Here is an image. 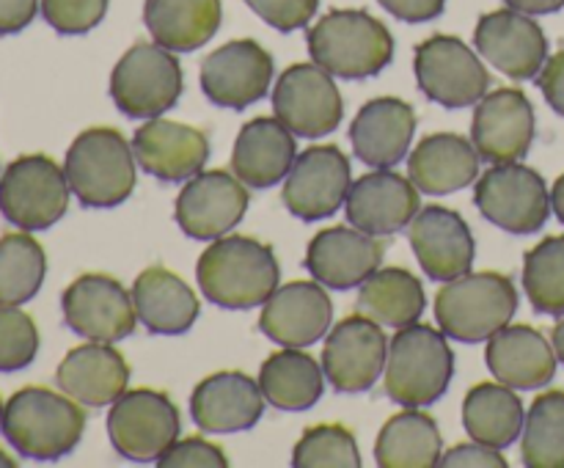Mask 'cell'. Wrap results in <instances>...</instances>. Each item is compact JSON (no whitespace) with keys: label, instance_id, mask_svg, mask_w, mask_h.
Wrapping results in <instances>:
<instances>
[{"label":"cell","instance_id":"7402d4cb","mask_svg":"<svg viewBox=\"0 0 564 468\" xmlns=\"http://www.w3.org/2000/svg\"><path fill=\"white\" fill-rule=\"evenodd\" d=\"M383 253L386 246L378 237L356 226H330L312 237L303 264L328 290H350L380 270Z\"/></svg>","mask_w":564,"mask_h":468},{"label":"cell","instance_id":"8fae6325","mask_svg":"<svg viewBox=\"0 0 564 468\" xmlns=\"http://www.w3.org/2000/svg\"><path fill=\"white\" fill-rule=\"evenodd\" d=\"M413 72L424 97L444 108L477 105L490 86V75L479 55L449 33H438L416 44Z\"/></svg>","mask_w":564,"mask_h":468},{"label":"cell","instance_id":"484cf974","mask_svg":"<svg viewBox=\"0 0 564 468\" xmlns=\"http://www.w3.org/2000/svg\"><path fill=\"white\" fill-rule=\"evenodd\" d=\"M416 132V110L397 97L364 105L350 124L352 152L369 168H394L408 154Z\"/></svg>","mask_w":564,"mask_h":468},{"label":"cell","instance_id":"44dd1931","mask_svg":"<svg viewBox=\"0 0 564 468\" xmlns=\"http://www.w3.org/2000/svg\"><path fill=\"white\" fill-rule=\"evenodd\" d=\"M419 209H422L419 187L413 185L411 176H402L389 168L372 171L352 182L345 202V215L350 226L372 237L397 235L416 218Z\"/></svg>","mask_w":564,"mask_h":468},{"label":"cell","instance_id":"603a6c76","mask_svg":"<svg viewBox=\"0 0 564 468\" xmlns=\"http://www.w3.org/2000/svg\"><path fill=\"white\" fill-rule=\"evenodd\" d=\"M334 319V303L319 281H290L268 297L259 330L281 347H308L323 339Z\"/></svg>","mask_w":564,"mask_h":468},{"label":"cell","instance_id":"e575fe53","mask_svg":"<svg viewBox=\"0 0 564 468\" xmlns=\"http://www.w3.org/2000/svg\"><path fill=\"white\" fill-rule=\"evenodd\" d=\"M523 422L521 396L505 383H477L463 400V427L479 444L507 449L523 433Z\"/></svg>","mask_w":564,"mask_h":468},{"label":"cell","instance_id":"4316f807","mask_svg":"<svg viewBox=\"0 0 564 468\" xmlns=\"http://www.w3.org/2000/svg\"><path fill=\"white\" fill-rule=\"evenodd\" d=\"M485 361L499 383L518 391L543 389L556 374V350L532 325H505L488 339Z\"/></svg>","mask_w":564,"mask_h":468},{"label":"cell","instance_id":"2e32d148","mask_svg":"<svg viewBox=\"0 0 564 468\" xmlns=\"http://www.w3.org/2000/svg\"><path fill=\"white\" fill-rule=\"evenodd\" d=\"M229 171H198L176 196L174 218L193 240H218L229 235L248 213V191Z\"/></svg>","mask_w":564,"mask_h":468},{"label":"cell","instance_id":"8992f818","mask_svg":"<svg viewBox=\"0 0 564 468\" xmlns=\"http://www.w3.org/2000/svg\"><path fill=\"white\" fill-rule=\"evenodd\" d=\"M518 312V290L507 275L482 270L446 281L435 295V323L463 345L488 341Z\"/></svg>","mask_w":564,"mask_h":468},{"label":"cell","instance_id":"e0dca14e","mask_svg":"<svg viewBox=\"0 0 564 468\" xmlns=\"http://www.w3.org/2000/svg\"><path fill=\"white\" fill-rule=\"evenodd\" d=\"M273 80V58L253 39H235L202 61V91L220 108L242 110L259 102Z\"/></svg>","mask_w":564,"mask_h":468},{"label":"cell","instance_id":"7bdbcfd3","mask_svg":"<svg viewBox=\"0 0 564 468\" xmlns=\"http://www.w3.org/2000/svg\"><path fill=\"white\" fill-rule=\"evenodd\" d=\"M160 468H226L224 449L204 438H176L169 449L163 451V457L158 460Z\"/></svg>","mask_w":564,"mask_h":468},{"label":"cell","instance_id":"277c9868","mask_svg":"<svg viewBox=\"0 0 564 468\" xmlns=\"http://www.w3.org/2000/svg\"><path fill=\"white\" fill-rule=\"evenodd\" d=\"M455 374V352L446 334L433 325L413 323L389 341L386 394L402 407L435 405Z\"/></svg>","mask_w":564,"mask_h":468},{"label":"cell","instance_id":"d590c367","mask_svg":"<svg viewBox=\"0 0 564 468\" xmlns=\"http://www.w3.org/2000/svg\"><path fill=\"white\" fill-rule=\"evenodd\" d=\"M358 314L386 325V328H408L419 323L427 306L424 286L411 270L383 268L375 270L358 292Z\"/></svg>","mask_w":564,"mask_h":468},{"label":"cell","instance_id":"816d5d0a","mask_svg":"<svg viewBox=\"0 0 564 468\" xmlns=\"http://www.w3.org/2000/svg\"><path fill=\"white\" fill-rule=\"evenodd\" d=\"M551 345H554L556 350V358L564 363V319L554 325V334H551Z\"/></svg>","mask_w":564,"mask_h":468},{"label":"cell","instance_id":"6da1fadb","mask_svg":"<svg viewBox=\"0 0 564 468\" xmlns=\"http://www.w3.org/2000/svg\"><path fill=\"white\" fill-rule=\"evenodd\" d=\"M202 295L220 308H253L279 290L281 268L273 248L257 237L224 235L198 257Z\"/></svg>","mask_w":564,"mask_h":468},{"label":"cell","instance_id":"f35d334b","mask_svg":"<svg viewBox=\"0 0 564 468\" xmlns=\"http://www.w3.org/2000/svg\"><path fill=\"white\" fill-rule=\"evenodd\" d=\"M523 290L534 312L564 317V235L545 237L523 257Z\"/></svg>","mask_w":564,"mask_h":468},{"label":"cell","instance_id":"ba28073f","mask_svg":"<svg viewBox=\"0 0 564 468\" xmlns=\"http://www.w3.org/2000/svg\"><path fill=\"white\" fill-rule=\"evenodd\" d=\"M180 58L158 42H138L127 50L110 75V99L130 119H154L182 97Z\"/></svg>","mask_w":564,"mask_h":468},{"label":"cell","instance_id":"9a60e30c","mask_svg":"<svg viewBox=\"0 0 564 468\" xmlns=\"http://www.w3.org/2000/svg\"><path fill=\"white\" fill-rule=\"evenodd\" d=\"M352 185V168L339 146H308L286 174L284 207L301 220H323L339 213Z\"/></svg>","mask_w":564,"mask_h":468},{"label":"cell","instance_id":"74e56055","mask_svg":"<svg viewBox=\"0 0 564 468\" xmlns=\"http://www.w3.org/2000/svg\"><path fill=\"white\" fill-rule=\"evenodd\" d=\"M521 460L529 468H564V391H543L523 422Z\"/></svg>","mask_w":564,"mask_h":468},{"label":"cell","instance_id":"f6af8a7d","mask_svg":"<svg viewBox=\"0 0 564 468\" xmlns=\"http://www.w3.org/2000/svg\"><path fill=\"white\" fill-rule=\"evenodd\" d=\"M438 466H444V468H460V466L507 468V460H505V455H499V449H496V446L471 440V444H460V446H455V449L446 451V455H441Z\"/></svg>","mask_w":564,"mask_h":468},{"label":"cell","instance_id":"db71d44e","mask_svg":"<svg viewBox=\"0 0 564 468\" xmlns=\"http://www.w3.org/2000/svg\"><path fill=\"white\" fill-rule=\"evenodd\" d=\"M3 407H6L3 400H0V424H3Z\"/></svg>","mask_w":564,"mask_h":468},{"label":"cell","instance_id":"4fadbf2b","mask_svg":"<svg viewBox=\"0 0 564 468\" xmlns=\"http://www.w3.org/2000/svg\"><path fill=\"white\" fill-rule=\"evenodd\" d=\"M275 119L301 138H323L341 124L345 105L334 75L319 64H292L273 88Z\"/></svg>","mask_w":564,"mask_h":468},{"label":"cell","instance_id":"d4e9b609","mask_svg":"<svg viewBox=\"0 0 564 468\" xmlns=\"http://www.w3.org/2000/svg\"><path fill=\"white\" fill-rule=\"evenodd\" d=\"M138 165L160 182H182L196 176L209 160V141L202 130L171 119H147L132 135Z\"/></svg>","mask_w":564,"mask_h":468},{"label":"cell","instance_id":"3957f363","mask_svg":"<svg viewBox=\"0 0 564 468\" xmlns=\"http://www.w3.org/2000/svg\"><path fill=\"white\" fill-rule=\"evenodd\" d=\"M308 55L341 80L380 75L394 58V36L364 9H334L308 31Z\"/></svg>","mask_w":564,"mask_h":468},{"label":"cell","instance_id":"11a10c76","mask_svg":"<svg viewBox=\"0 0 564 468\" xmlns=\"http://www.w3.org/2000/svg\"><path fill=\"white\" fill-rule=\"evenodd\" d=\"M0 176H3V174H0Z\"/></svg>","mask_w":564,"mask_h":468},{"label":"cell","instance_id":"681fc988","mask_svg":"<svg viewBox=\"0 0 564 468\" xmlns=\"http://www.w3.org/2000/svg\"><path fill=\"white\" fill-rule=\"evenodd\" d=\"M510 9L523 11V14H554L564 9V0H505Z\"/></svg>","mask_w":564,"mask_h":468},{"label":"cell","instance_id":"c3c4849f","mask_svg":"<svg viewBox=\"0 0 564 468\" xmlns=\"http://www.w3.org/2000/svg\"><path fill=\"white\" fill-rule=\"evenodd\" d=\"M39 11V0H0V36L25 31Z\"/></svg>","mask_w":564,"mask_h":468},{"label":"cell","instance_id":"f1b7e54d","mask_svg":"<svg viewBox=\"0 0 564 468\" xmlns=\"http://www.w3.org/2000/svg\"><path fill=\"white\" fill-rule=\"evenodd\" d=\"M297 157L295 132L279 119L259 116L242 124L231 152V171L253 191H268L290 174Z\"/></svg>","mask_w":564,"mask_h":468},{"label":"cell","instance_id":"7dc6e473","mask_svg":"<svg viewBox=\"0 0 564 468\" xmlns=\"http://www.w3.org/2000/svg\"><path fill=\"white\" fill-rule=\"evenodd\" d=\"M378 3L402 22H430L444 11L446 0H378Z\"/></svg>","mask_w":564,"mask_h":468},{"label":"cell","instance_id":"30bf717a","mask_svg":"<svg viewBox=\"0 0 564 468\" xmlns=\"http://www.w3.org/2000/svg\"><path fill=\"white\" fill-rule=\"evenodd\" d=\"M482 218L510 235H534L549 224L551 193L543 176L521 163H496L474 187Z\"/></svg>","mask_w":564,"mask_h":468},{"label":"cell","instance_id":"cb8c5ba5","mask_svg":"<svg viewBox=\"0 0 564 468\" xmlns=\"http://www.w3.org/2000/svg\"><path fill=\"white\" fill-rule=\"evenodd\" d=\"M264 394L246 372H218L204 378L191 394V416L202 433H246L262 418Z\"/></svg>","mask_w":564,"mask_h":468},{"label":"cell","instance_id":"83f0119b","mask_svg":"<svg viewBox=\"0 0 564 468\" xmlns=\"http://www.w3.org/2000/svg\"><path fill=\"white\" fill-rule=\"evenodd\" d=\"M64 394L86 407L113 405L130 385V367L110 341H88L64 356L55 372Z\"/></svg>","mask_w":564,"mask_h":468},{"label":"cell","instance_id":"4dcf8cb0","mask_svg":"<svg viewBox=\"0 0 564 468\" xmlns=\"http://www.w3.org/2000/svg\"><path fill=\"white\" fill-rule=\"evenodd\" d=\"M132 301H135L138 323L158 336L187 334L202 314L196 292L163 264L147 268L138 275L132 284Z\"/></svg>","mask_w":564,"mask_h":468},{"label":"cell","instance_id":"f546056e","mask_svg":"<svg viewBox=\"0 0 564 468\" xmlns=\"http://www.w3.org/2000/svg\"><path fill=\"white\" fill-rule=\"evenodd\" d=\"M479 174V152L457 132H435L419 141L408 157V176L430 196H449L471 185Z\"/></svg>","mask_w":564,"mask_h":468},{"label":"cell","instance_id":"f907efd6","mask_svg":"<svg viewBox=\"0 0 564 468\" xmlns=\"http://www.w3.org/2000/svg\"><path fill=\"white\" fill-rule=\"evenodd\" d=\"M551 209H554L556 218L564 224V174L554 182V187H551Z\"/></svg>","mask_w":564,"mask_h":468},{"label":"cell","instance_id":"5b68a950","mask_svg":"<svg viewBox=\"0 0 564 468\" xmlns=\"http://www.w3.org/2000/svg\"><path fill=\"white\" fill-rule=\"evenodd\" d=\"M135 152L113 127H91L66 152V179L83 207L110 209L130 198L135 187Z\"/></svg>","mask_w":564,"mask_h":468},{"label":"cell","instance_id":"ab89813d","mask_svg":"<svg viewBox=\"0 0 564 468\" xmlns=\"http://www.w3.org/2000/svg\"><path fill=\"white\" fill-rule=\"evenodd\" d=\"M295 468H358L361 451H358L356 435L341 424H317L306 429L303 438L292 451Z\"/></svg>","mask_w":564,"mask_h":468},{"label":"cell","instance_id":"9c48e42d","mask_svg":"<svg viewBox=\"0 0 564 468\" xmlns=\"http://www.w3.org/2000/svg\"><path fill=\"white\" fill-rule=\"evenodd\" d=\"M180 433V411L165 391L127 389L108 411V438L124 460L158 462Z\"/></svg>","mask_w":564,"mask_h":468},{"label":"cell","instance_id":"52a82bcc","mask_svg":"<svg viewBox=\"0 0 564 468\" xmlns=\"http://www.w3.org/2000/svg\"><path fill=\"white\" fill-rule=\"evenodd\" d=\"M66 171L47 154H22L0 176V213L22 231H44L69 207Z\"/></svg>","mask_w":564,"mask_h":468},{"label":"cell","instance_id":"d6a6232c","mask_svg":"<svg viewBox=\"0 0 564 468\" xmlns=\"http://www.w3.org/2000/svg\"><path fill=\"white\" fill-rule=\"evenodd\" d=\"M259 389L279 411H308L323 396L325 372L301 347H281L259 369Z\"/></svg>","mask_w":564,"mask_h":468},{"label":"cell","instance_id":"ee69618b","mask_svg":"<svg viewBox=\"0 0 564 468\" xmlns=\"http://www.w3.org/2000/svg\"><path fill=\"white\" fill-rule=\"evenodd\" d=\"M246 3L275 31L292 33L312 22L319 0H246Z\"/></svg>","mask_w":564,"mask_h":468},{"label":"cell","instance_id":"836d02e7","mask_svg":"<svg viewBox=\"0 0 564 468\" xmlns=\"http://www.w3.org/2000/svg\"><path fill=\"white\" fill-rule=\"evenodd\" d=\"M441 455L444 440L438 424L419 407L391 416L375 444V460L383 468H435Z\"/></svg>","mask_w":564,"mask_h":468},{"label":"cell","instance_id":"8d00e7d4","mask_svg":"<svg viewBox=\"0 0 564 468\" xmlns=\"http://www.w3.org/2000/svg\"><path fill=\"white\" fill-rule=\"evenodd\" d=\"M47 257L31 231L0 237V306H22L44 284Z\"/></svg>","mask_w":564,"mask_h":468},{"label":"cell","instance_id":"7c38bea8","mask_svg":"<svg viewBox=\"0 0 564 468\" xmlns=\"http://www.w3.org/2000/svg\"><path fill=\"white\" fill-rule=\"evenodd\" d=\"M64 323L88 341H121L135 330L138 312L130 290L113 275H77L61 295Z\"/></svg>","mask_w":564,"mask_h":468},{"label":"cell","instance_id":"d6986e66","mask_svg":"<svg viewBox=\"0 0 564 468\" xmlns=\"http://www.w3.org/2000/svg\"><path fill=\"white\" fill-rule=\"evenodd\" d=\"M534 141V108L521 88H499L474 105L471 143L488 163H518Z\"/></svg>","mask_w":564,"mask_h":468},{"label":"cell","instance_id":"ffe728a7","mask_svg":"<svg viewBox=\"0 0 564 468\" xmlns=\"http://www.w3.org/2000/svg\"><path fill=\"white\" fill-rule=\"evenodd\" d=\"M408 242L433 281H452L471 273L477 246L460 213L449 207H424L408 224Z\"/></svg>","mask_w":564,"mask_h":468},{"label":"cell","instance_id":"f5cc1de1","mask_svg":"<svg viewBox=\"0 0 564 468\" xmlns=\"http://www.w3.org/2000/svg\"><path fill=\"white\" fill-rule=\"evenodd\" d=\"M14 466H17L14 457H9L3 449H0V468H14Z\"/></svg>","mask_w":564,"mask_h":468},{"label":"cell","instance_id":"ac0fdd59","mask_svg":"<svg viewBox=\"0 0 564 468\" xmlns=\"http://www.w3.org/2000/svg\"><path fill=\"white\" fill-rule=\"evenodd\" d=\"M474 44L485 61L512 80H532L549 61V39L532 14L499 9L474 28Z\"/></svg>","mask_w":564,"mask_h":468},{"label":"cell","instance_id":"bcb514c9","mask_svg":"<svg viewBox=\"0 0 564 468\" xmlns=\"http://www.w3.org/2000/svg\"><path fill=\"white\" fill-rule=\"evenodd\" d=\"M538 86L543 91L545 102L564 119V50L545 61V66L538 75Z\"/></svg>","mask_w":564,"mask_h":468},{"label":"cell","instance_id":"1f68e13d","mask_svg":"<svg viewBox=\"0 0 564 468\" xmlns=\"http://www.w3.org/2000/svg\"><path fill=\"white\" fill-rule=\"evenodd\" d=\"M220 0H147L143 25L171 53L204 47L220 28Z\"/></svg>","mask_w":564,"mask_h":468},{"label":"cell","instance_id":"60d3db41","mask_svg":"<svg viewBox=\"0 0 564 468\" xmlns=\"http://www.w3.org/2000/svg\"><path fill=\"white\" fill-rule=\"evenodd\" d=\"M39 352V330L20 306H0V372L31 367Z\"/></svg>","mask_w":564,"mask_h":468},{"label":"cell","instance_id":"7a4b0ae2","mask_svg":"<svg viewBox=\"0 0 564 468\" xmlns=\"http://www.w3.org/2000/svg\"><path fill=\"white\" fill-rule=\"evenodd\" d=\"M3 435L17 455L53 462L72 455L86 433V413L69 394L44 385H25L3 407Z\"/></svg>","mask_w":564,"mask_h":468},{"label":"cell","instance_id":"5bb4252c","mask_svg":"<svg viewBox=\"0 0 564 468\" xmlns=\"http://www.w3.org/2000/svg\"><path fill=\"white\" fill-rule=\"evenodd\" d=\"M389 339L383 325L364 314H352L330 328L323 345V372L336 391L361 394L386 372Z\"/></svg>","mask_w":564,"mask_h":468},{"label":"cell","instance_id":"b9f144b4","mask_svg":"<svg viewBox=\"0 0 564 468\" xmlns=\"http://www.w3.org/2000/svg\"><path fill=\"white\" fill-rule=\"evenodd\" d=\"M108 3L110 0H42V17L53 31L80 36L105 20Z\"/></svg>","mask_w":564,"mask_h":468}]
</instances>
